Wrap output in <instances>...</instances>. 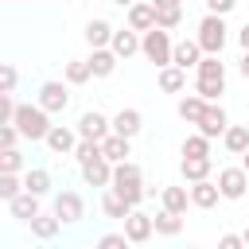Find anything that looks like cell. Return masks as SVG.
Wrapping results in <instances>:
<instances>
[{
	"label": "cell",
	"mask_w": 249,
	"mask_h": 249,
	"mask_svg": "<svg viewBox=\"0 0 249 249\" xmlns=\"http://www.w3.org/2000/svg\"><path fill=\"white\" fill-rule=\"evenodd\" d=\"M113 191L124 195L132 206H140V202L148 198V187H144V171H140V163H132V160L113 163Z\"/></svg>",
	"instance_id": "cell-1"
},
{
	"label": "cell",
	"mask_w": 249,
	"mask_h": 249,
	"mask_svg": "<svg viewBox=\"0 0 249 249\" xmlns=\"http://www.w3.org/2000/svg\"><path fill=\"white\" fill-rule=\"evenodd\" d=\"M140 54L160 70V66H167L171 62V54H175V43H171V31L167 27H152V31H144L140 35Z\"/></svg>",
	"instance_id": "cell-2"
},
{
	"label": "cell",
	"mask_w": 249,
	"mask_h": 249,
	"mask_svg": "<svg viewBox=\"0 0 249 249\" xmlns=\"http://www.w3.org/2000/svg\"><path fill=\"white\" fill-rule=\"evenodd\" d=\"M198 47L206 51V54H222V47H226V39H230V27H226V16H218V12H206L202 16V23H198Z\"/></svg>",
	"instance_id": "cell-3"
},
{
	"label": "cell",
	"mask_w": 249,
	"mask_h": 249,
	"mask_svg": "<svg viewBox=\"0 0 249 249\" xmlns=\"http://www.w3.org/2000/svg\"><path fill=\"white\" fill-rule=\"evenodd\" d=\"M16 128L23 132V140H47V132H51V113H47L43 105H19Z\"/></svg>",
	"instance_id": "cell-4"
},
{
	"label": "cell",
	"mask_w": 249,
	"mask_h": 249,
	"mask_svg": "<svg viewBox=\"0 0 249 249\" xmlns=\"http://www.w3.org/2000/svg\"><path fill=\"white\" fill-rule=\"evenodd\" d=\"M218 187H222V198L237 202V198H245V191H249V171H245V167H222V171H218Z\"/></svg>",
	"instance_id": "cell-5"
},
{
	"label": "cell",
	"mask_w": 249,
	"mask_h": 249,
	"mask_svg": "<svg viewBox=\"0 0 249 249\" xmlns=\"http://www.w3.org/2000/svg\"><path fill=\"white\" fill-rule=\"evenodd\" d=\"M109 132H113V121H109L105 113L86 109V113L78 117V136H82V140H105Z\"/></svg>",
	"instance_id": "cell-6"
},
{
	"label": "cell",
	"mask_w": 249,
	"mask_h": 249,
	"mask_svg": "<svg viewBox=\"0 0 249 249\" xmlns=\"http://www.w3.org/2000/svg\"><path fill=\"white\" fill-rule=\"evenodd\" d=\"M54 214L62 218V226H74V222H82V214H86V202H82V195H78V191H58V195H54Z\"/></svg>",
	"instance_id": "cell-7"
},
{
	"label": "cell",
	"mask_w": 249,
	"mask_h": 249,
	"mask_svg": "<svg viewBox=\"0 0 249 249\" xmlns=\"http://www.w3.org/2000/svg\"><path fill=\"white\" fill-rule=\"evenodd\" d=\"M124 233H128L132 245H144V241H152V233H156V218L132 206V214L124 218Z\"/></svg>",
	"instance_id": "cell-8"
},
{
	"label": "cell",
	"mask_w": 249,
	"mask_h": 249,
	"mask_svg": "<svg viewBox=\"0 0 249 249\" xmlns=\"http://www.w3.org/2000/svg\"><path fill=\"white\" fill-rule=\"evenodd\" d=\"M70 82H43L39 86V105L47 109V113H62L66 105H70V89H66Z\"/></svg>",
	"instance_id": "cell-9"
},
{
	"label": "cell",
	"mask_w": 249,
	"mask_h": 249,
	"mask_svg": "<svg viewBox=\"0 0 249 249\" xmlns=\"http://www.w3.org/2000/svg\"><path fill=\"white\" fill-rule=\"evenodd\" d=\"M78 140H82V136H78V128H66V124H51V132H47V140H43V144H47L54 156H70V152L78 148Z\"/></svg>",
	"instance_id": "cell-10"
},
{
	"label": "cell",
	"mask_w": 249,
	"mask_h": 249,
	"mask_svg": "<svg viewBox=\"0 0 249 249\" xmlns=\"http://www.w3.org/2000/svg\"><path fill=\"white\" fill-rule=\"evenodd\" d=\"M82 179H86V187H113V160H105V156H97V160H89V163H82Z\"/></svg>",
	"instance_id": "cell-11"
},
{
	"label": "cell",
	"mask_w": 249,
	"mask_h": 249,
	"mask_svg": "<svg viewBox=\"0 0 249 249\" xmlns=\"http://www.w3.org/2000/svg\"><path fill=\"white\" fill-rule=\"evenodd\" d=\"M226 128H230V117H226L222 101H210V105H206V113H202V121H198V132H206V136L214 140V136H222Z\"/></svg>",
	"instance_id": "cell-12"
},
{
	"label": "cell",
	"mask_w": 249,
	"mask_h": 249,
	"mask_svg": "<svg viewBox=\"0 0 249 249\" xmlns=\"http://www.w3.org/2000/svg\"><path fill=\"white\" fill-rule=\"evenodd\" d=\"M124 12H128V27H132V31L144 35V31L156 27V4H152V0H136V4L124 8Z\"/></svg>",
	"instance_id": "cell-13"
},
{
	"label": "cell",
	"mask_w": 249,
	"mask_h": 249,
	"mask_svg": "<svg viewBox=\"0 0 249 249\" xmlns=\"http://www.w3.org/2000/svg\"><path fill=\"white\" fill-rule=\"evenodd\" d=\"M218 198H222V187H218L214 179H198V183H191V206L210 210V206H218Z\"/></svg>",
	"instance_id": "cell-14"
},
{
	"label": "cell",
	"mask_w": 249,
	"mask_h": 249,
	"mask_svg": "<svg viewBox=\"0 0 249 249\" xmlns=\"http://www.w3.org/2000/svg\"><path fill=\"white\" fill-rule=\"evenodd\" d=\"M39 198H43V195H31V191H19L16 198H8L12 218H16V222H31L35 214H43V210H39Z\"/></svg>",
	"instance_id": "cell-15"
},
{
	"label": "cell",
	"mask_w": 249,
	"mask_h": 249,
	"mask_svg": "<svg viewBox=\"0 0 249 249\" xmlns=\"http://www.w3.org/2000/svg\"><path fill=\"white\" fill-rule=\"evenodd\" d=\"M202 47H198V39H179L175 43V54H171V62L175 66H183V70H191V66H198L202 62Z\"/></svg>",
	"instance_id": "cell-16"
},
{
	"label": "cell",
	"mask_w": 249,
	"mask_h": 249,
	"mask_svg": "<svg viewBox=\"0 0 249 249\" xmlns=\"http://www.w3.org/2000/svg\"><path fill=\"white\" fill-rule=\"evenodd\" d=\"M156 82H160V89H163V93H183V89H187V70H183V66H175V62H167V66H160Z\"/></svg>",
	"instance_id": "cell-17"
},
{
	"label": "cell",
	"mask_w": 249,
	"mask_h": 249,
	"mask_svg": "<svg viewBox=\"0 0 249 249\" xmlns=\"http://www.w3.org/2000/svg\"><path fill=\"white\" fill-rule=\"evenodd\" d=\"M179 171H183V179H187V183H198V179H210L214 160H210V156H183Z\"/></svg>",
	"instance_id": "cell-18"
},
{
	"label": "cell",
	"mask_w": 249,
	"mask_h": 249,
	"mask_svg": "<svg viewBox=\"0 0 249 249\" xmlns=\"http://www.w3.org/2000/svg\"><path fill=\"white\" fill-rule=\"evenodd\" d=\"M109 47H113L121 58H132V54H140V31H132V27H117Z\"/></svg>",
	"instance_id": "cell-19"
},
{
	"label": "cell",
	"mask_w": 249,
	"mask_h": 249,
	"mask_svg": "<svg viewBox=\"0 0 249 249\" xmlns=\"http://www.w3.org/2000/svg\"><path fill=\"white\" fill-rule=\"evenodd\" d=\"M117 62H121V54H117L113 47H93V54H89L93 78H109V74L117 70Z\"/></svg>",
	"instance_id": "cell-20"
},
{
	"label": "cell",
	"mask_w": 249,
	"mask_h": 249,
	"mask_svg": "<svg viewBox=\"0 0 249 249\" xmlns=\"http://www.w3.org/2000/svg\"><path fill=\"white\" fill-rule=\"evenodd\" d=\"M101 152H105V160H113V163H121V160H128V156H132V136H121V132H109V136L101 140Z\"/></svg>",
	"instance_id": "cell-21"
},
{
	"label": "cell",
	"mask_w": 249,
	"mask_h": 249,
	"mask_svg": "<svg viewBox=\"0 0 249 249\" xmlns=\"http://www.w3.org/2000/svg\"><path fill=\"white\" fill-rule=\"evenodd\" d=\"M101 210H105V218H117V222H124V218L132 214V202H128L124 195H117L113 187H105V195H101Z\"/></svg>",
	"instance_id": "cell-22"
},
{
	"label": "cell",
	"mask_w": 249,
	"mask_h": 249,
	"mask_svg": "<svg viewBox=\"0 0 249 249\" xmlns=\"http://www.w3.org/2000/svg\"><path fill=\"white\" fill-rule=\"evenodd\" d=\"M27 226H31V237H39V241H54L58 230H62V218H58V214H35Z\"/></svg>",
	"instance_id": "cell-23"
},
{
	"label": "cell",
	"mask_w": 249,
	"mask_h": 249,
	"mask_svg": "<svg viewBox=\"0 0 249 249\" xmlns=\"http://www.w3.org/2000/svg\"><path fill=\"white\" fill-rule=\"evenodd\" d=\"M113 31H117V27H113L109 19H101V16H97V19H89V23H86V31H82V35H86V43H89V47H109V43H113Z\"/></svg>",
	"instance_id": "cell-24"
},
{
	"label": "cell",
	"mask_w": 249,
	"mask_h": 249,
	"mask_svg": "<svg viewBox=\"0 0 249 249\" xmlns=\"http://www.w3.org/2000/svg\"><path fill=\"white\" fill-rule=\"evenodd\" d=\"M206 105H210V101H206V97L195 89V93L179 97V117H183L187 124H198V121H202V113H206Z\"/></svg>",
	"instance_id": "cell-25"
},
{
	"label": "cell",
	"mask_w": 249,
	"mask_h": 249,
	"mask_svg": "<svg viewBox=\"0 0 249 249\" xmlns=\"http://www.w3.org/2000/svg\"><path fill=\"white\" fill-rule=\"evenodd\" d=\"M160 202H163V210L187 214V206H191V187H163V191H160Z\"/></svg>",
	"instance_id": "cell-26"
},
{
	"label": "cell",
	"mask_w": 249,
	"mask_h": 249,
	"mask_svg": "<svg viewBox=\"0 0 249 249\" xmlns=\"http://www.w3.org/2000/svg\"><path fill=\"white\" fill-rule=\"evenodd\" d=\"M222 144H226V152H230V156L249 152V124H230V128L222 132Z\"/></svg>",
	"instance_id": "cell-27"
},
{
	"label": "cell",
	"mask_w": 249,
	"mask_h": 249,
	"mask_svg": "<svg viewBox=\"0 0 249 249\" xmlns=\"http://www.w3.org/2000/svg\"><path fill=\"white\" fill-rule=\"evenodd\" d=\"M140 128H144L140 109H121V113L113 117V132H121V136H136Z\"/></svg>",
	"instance_id": "cell-28"
},
{
	"label": "cell",
	"mask_w": 249,
	"mask_h": 249,
	"mask_svg": "<svg viewBox=\"0 0 249 249\" xmlns=\"http://www.w3.org/2000/svg\"><path fill=\"white\" fill-rule=\"evenodd\" d=\"M156 218V233L160 237H179V230H183V214H175V210H160V214H152Z\"/></svg>",
	"instance_id": "cell-29"
},
{
	"label": "cell",
	"mask_w": 249,
	"mask_h": 249,
	"mask_svg": "<svg viewBox=\"0 0 249 249\" xmlns=\"http://www.w3.org/2000/svg\"><path fill=\"white\" fill-rule=\"evenodd\" d=\"M89 78H93L89 58H70V62H66V82H70V86H86Z\"/></svg>",
	"instance_id": "cell-30"
},
{
	"label": "cell",
	"mask_w": 249,
	"mask_h": 249,
	"mask_svg": "<svg viewBox=\"0 0 249 249\" xmlns=\"http://www.w3.org/2000/svg\"><path fill=\"white\" fill-rule=\"evenodd\" d=\"M23 191H31V195H47V191H51V175H47L43 167H31V171L23 175Z\"/></svg>",
	"instance_id": "cell-31"
},
{
	"label": "cell",
	"mask_w": 249,
	"mask_h": 249,
	"mask_svg": "<svg viewBox=\"0 0 249 249\" xmlns=\"http://www.w3.org/2000/svg\"><path fill=\"white\" fill-rule=\"evenodd\" d=\"M183 23V4H171V8H156V27H167L175 31Z\"/></svg>",
	"instance_id": "cell-32"
},
{
	"label": "cell",
	"mask_w": 249,
	"mask_h": 249,
	"mask_svg": "<svg viewBox=\"0 0 249 249\" xmlns=\"http://www.w3.org/2000/svg\"><path fill=\"white\" fill-rule=\"evenodd\" d=\"M195 89L206 97V101H218L226 93V78H195Z\"/></svg>",
	"instance_id": "cell-33"
},
{
	"label": "cell",
	"mask_w": 249,
	"mask_h": 249,
	"mask_svg": "<svg viewBox=\"0 0 249 249\" xmlns=\"http://www.w3.org/2000/svg\"><path fill=\"white\" fill-rule=\"evenodd\" d=\"M195 70H198V78H226V66H222L218 54H202V62Z\"/></svg>",
	"instance_id": "cell-34"
},
{
	"label": "cell",
	"mask_w": 249,
	"mask_h": 249,
	"mask_svg": "<svg viewBox=\"0 0 249 249\" xmlns=\"http://www.w3.org/2000/svg\"><path fill=\"white\" fill-rule=\"evenodd\" d=\"M183 156H210V136L206 132H195L183 140Z\"/></svg>",
	"instance_id": "cell-35"
},
{
	"label": "cell",
	"mask_w": 249,
	"mask_h": 249,
	"mask_svg": "<svg viewBox=\"0 0 249 249\" xmlns=\"http://www.w3.org/2000/svg\"><path fill=\"white\" fill-rule=\"evenodd\" d=\"M97 156H105V152H101V140H78V148H74L78 167H82V163H89V160H97Z\"/></svg>",
	"instance_id": "cell-36"
},
{
	"label": "cell",
	"mask_w": 249,
	"mask_h": 249,
	"mask_svg": "<svg viewBox=\"0 0 249 249\" xmlns=\"http://www.w3.org/2000/svg\"><path fill=\"white\" fill-rule=\"evenodd\" d=\"M19 191H23V183L16 179V171H0V198L8 202V198H16Z\"/></svg>",
	"instance_id": "cell-37"
},
{
	"label": "cell",
	"mask_w": 249,
	"mask_h": 249,
	"mask_svg": "<svg viewBox=\"0 0 249 249\" xmlns=\"http://www.w3.org/2000/svg\"><path fill=\"white\" fill-rule=\"evenodd\" d=\"M0 171H23V156L16 152V148H0Z\"/></svg>",
	"instance_id": "cell-38"
},
{
	"label": "cell",
	"mask_w": 249,
	"mask_h": 249,
	"mask_svg": "<svg viewBox=\"0 0 249 249\" xmlns=\"http://www.w3.org/2000/svg\"><path fill=\"white\" fill-rule=\"evenodd\" d=\"M16 82H19L16 66H12V62H4V66H0V89H4V93H16Z\"/></svg>",
	"instance_id": "cell-39"
},
{
	"label": "cell",
	"mask_w": 249,
	"mask_h": 249,
	"mask_svg": "<svg viewBox=\"0 0 249 249\" xmlns=\"http://www.w3.org/2000/svg\"><path fill=\"white\" fill-rule=\"evenodd\" d=\"M97 245H101V249H124V245H132V241H128V233H105V237H97Z\"/></svg>",
	"instance_id": "cell-40"
},
{
	"label": "cell",
	"mask_w": 249,
	"mask_h": 249,
	"mask_svg": "<svg viewBox=\"0 0 249 249\" xmlns=\"http://www.w3.org/2000/svg\"><path fill=\"white\" fill-rule=\"evenodd\" d=\"M19 136H23V132H19L16 124H0V148H16Z\"/></svg>",
	"instance_id": "cell-41"
},
{
	"label": "cell",
	"mask_w": 249,
	"mask_h": 249,
	"mask_svg": "<svg viewBox=\"0 0 249 249\" xmlns=\"http://www.w3.org/2000/svg\"><path fill=\"white\" fill-rule=\"evenodd\" d=\"M237 8V0H206V12H218V16H230Z\"/></svg>",
	"instance_id": "cell-42"
},
{
	"label": "cell",
	"mask_w": 249,
	"mask_h": 249,
	"mask_svg": "<svg viewBox=\"0 0 249 249\" xmlns=\"http://www.w3.org/2000/svg\"><path fill=\"white\" fill-rule=\"evenodd\" d=\"M218 245H222V249H241V245H245V233H222Z\"/></svg>",
	"instance_id": "cell-43"
},
{
	"label": "cell",
	"mask_w": 249,
	"mask_h": 249,
	"mask_svg": "<svg viewBox=\"0 0 249 249\" xmlns=\"http://www.w3.org/2000/svg\"><path fill=\"white\" fill-rule=\"evenodd\" d=\"M237 70H241V78L249 82V51H241V62H237Z\"/></svg>",
	"instance_id": "cell-44"
},
{
	"label": "cell",
	"mask_w": 249,
	"mask_h": 249,
	"mask_svg": "<svg viewBox=\"0 0 249 249\" xmlns=\"http://www.w3.org/2000/svg\"><path fill=\"white\" fill-rule=\"evenodd\" d=\"M237 43H241V51H249V23L237 31Z\"/></svg>",
	"instance_id": "cell-45"
},
{
	"label": "cell",
	"mask_w": 249,
	"mask_h": 249,
	"mask_svg": "<svg viewBox=\"0 0 249 249\" xmlns=\"http://www.w3.org/2000/svg\"><path fill=\"white\" fill-rule=\"evenodd\" d=\"M156 8H171V4H183V0H152Z\"/></svg>",
	"instance_id": "cell-46"
},
{
	"label": "cell",
	"mask_w": 249,
	"mask_h": 249,
	"mask_svg": "<svg viewBox=\"0 0 249 249\" xmlns=\"http://www.w3.org/2000/svg\"><path fill=\"white\" fill-rule=\"evenodd\" d=\"M113 4H117V8H132L136 0H113Z\"/></svg>",
	"instance_id": "cell-47"
},
{
	"label": "cell",
	"mask_w": 249,
	"mask_h": 249,
	"mask_svg": "<svg viewBox=\"0 0 249 249\" xmlns=\"http://www.w3.org/2000/svg\"><path fill=\"white\" fill-rule=\"evenodd\" d=\"M245 245H249V226H245Z\"/></svg>",
	"instance_id": "cell-48"
},
{
	"label": "cell",
	"mask_w": 249,
	"mask_h": 249,
	"mask_svg": "<svg viewBox=\"0 0 249 249\" xmlns=\"http://www.w3.org/2000/svg\"><path fill=\"white\" fill-rule=\"evenodd\" d=\"M78 4H86V0H78Z\"/></svg>",
	"instance_id": "cell-49"
}]
</instances>
